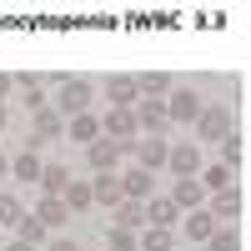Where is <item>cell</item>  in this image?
<instances>
[{"label": "cell", "mask_w": 251, "mask_h": 251, "mask_svg": "<svg viewBox=\"0 0 251 251\" xmlns=\"http://www.w3.org/2000/svg\"><path fill=\"white\" fill-rule=\"evenodd\" d=\"M211 231H216L211 211H186V216H181V236H186V241H211Z\"/></svg>", "instance_id": "18"}, {"label": "cell", "mask_w": 251, "mask_h": 251, "mask_svg": "<svg viewBox=\"0 0 251 251\" xmlns=\"http://www.w3.org/2000/svg\"><path fill=\"white\" fill-rule=\"evenodd\" d=\"M136 131H146V136H166L171 131V121H166V100H136Z\"/></svg>", "instance_id": "7"}, {"label": "cell", "mask_w": 251, "mask_h": 251, "mask_svg": "<svg viewBox=\"0 0 251 251\" xmlns=\"http://www.w3.org/2000/svg\"><path fill=\"white\" fill-rule=\"evenodd\" d=\"M15 91V75H5V71H0V106H5V96Z\"/></svg>", "instance_id": "31"}, {"label": "cell", "mask_w": 251, "mask_h": 251, "mask_svg": "<svg viewBox=\"0 0 251 251\" xmlns=\"http://www.w3.org/2000/svg\"><path fill=\"white\" fill-rule=\"evenodd\" d=\"M216 146H221V166H226V171H241V161H246V141L231 131V136L216 141Z\"/></svg>", "instance_id": "23"}, {"label": "cell", "mask_w": 251, "mask_h": 251, "mask_svg": "<svg viewBox=\"0 0 251 251\" xmlns=\"http://www.w3.org/2000/svg\"><path fill=\"white\" fill-rule=\"evenodd\" d=\"M10 251H35V246H25V241H10Z\"/></svg>", "instance_id": "34"}, {"label": "cell", "mask_w": 251, "mask_h": 251, "mask_svg": "<svg viewBox=\"0 0 251 251\" xmlns=\"http://www.w3.org/2000/svg\"><path fill=\"white\" fill-rule=\"evenodd\" d=\"M0 231H5V226H0Z\"/></svg>", "instance_id": "36"}, {"label": "cell", "mask_w": 251, "mask_h": 251, "mask_svg": "<svg viewBox=\"0 0 251 251\" xmlns=\"http://www.w3.org/2000/svg\"><path fill=\"white\" fill-rule=\"evenodd\" d=\"M5 121H10V111H5V106H0V131H5Z\"/></svg>", "instance_id": "35"}, {"label": "cell", "mask_w": 251, "mask_h": 251, "mask_svg": "<svg viewBox=\"0 0 251 251\" xmlns=\"http://www.w3.org/2000/svg\"><path fill=\"white\" fill-rule=\"evenodd\" d=\"M15 231H20V241H25V246H40V241H46V226H40V221H35L30 211L15 221Z\"/></svg>", "instance_id": "27"}, {"label": "cell", "mask_w": 251, "mask_h": 251, "mask_svg": "<svg viewBox=\"0 0 251 251\" xmlns=\"http://www.w3.org/2000/svg\"><path fill=\"white\" fill-rule=\"evenodd\" d=\"M166 151H171V141H166V136H136V146H131V156L141 161V171H161V166H166Z\"/></svg>", "instance_id": "5"}, {"label": "cell", "mask_w": 251, "mask_h": 251, "mask_svg": "<svg viewBox=\"0 0 251 251\" xmlns=\"http://www.w3.org/2000/svg\"><path fill=\"white\" fill-rule=\"evenodd\" d=\"M206 201H211V206H206V211H211V221H216V226H231V221L241 216V206H246L241 186H221V191H211Z\"/></svg>", "instance_id": "3"}, {"label": "cell", "mask_w": 251, "mask_h": 251, "mask_svg": "<svg viewBox=\"0 0 251 251\" xmlns=\"http://www.w3.org/2000/svg\"><path fill=\"white\" fill-rule=\"evenodd\" d=\"M40 171H46V161H40L35 151H20V156L10 161V176H15V181H40Z\"/></svg>", "instance_id": "21"}, {"label": "cell", "mask_w": 251, "mask_h": 251, "mask_svg": "<svg viewBox=\"0 0 251 251\" xmlns=\"http://www.w3.org/2000/svg\"><path fill=\"white\" fill-rule=\"evenodd\" d=\"M46 251H80V246H75V241H50Z\"/></svg>", "instance_id": "32"}, {"label": "cell", "mask_w": 251, "mask_h": 251, "mask_svg": "<svg viewBox=\"0 0 251 251\" xmlns=\"http://www.w3.org/2000/svg\"><path fill=\"white\" fill-rule=\"evenodd\" d=\"M111 251H141V241H136V231H121V226H111Z\"/></svg>", "instance_id": "30"}, {"label": "cell", "mask_w": 251, "mask_h": 251, "mask_svg": "<svg viewBox=\"0 0 251 251\" xmlns=\"http://www.w3.org/2000/svg\"><path fill=\"white\" fill-rule=\"evenodd\" d=\"M60 201H66V211H86V206H96V201H91V181H71Z\"/></svg>", "instance_id": "25"}, {"label": "cell", "mask_w": 251, "mask_h": 251, "mask_svg": "<svg viewBox=\"0 0 251 251\" xmlns=\"http://www.w3.org/2000/svg\"><path fill=\"white\" fill-rule=\"evenodd\" d=\"M40 226H46V231H55V226L60 221H66L71 211H66V201H60V196H40V206H35V211H30Z\"/></svg>", "instance_id": "19"}, {"label": "cell", "mask_w": 251, "mask_h": 251, "mask_svg": "<svg viewBox=\"0 0 251 251\" xmlns=\"http://www.w3.org/2000/svg\"><path fill=\"white\" fill-rule=\"evenodd\" d=\"M106 96H111V111H136V100H141V91H136V75H111Z\"/></svg>", "instance_id": "12"}, {"label": "cell", "mask_w": 251, "mask_h": 251, "mask_svg": "<svg viewBox=\"0 0 251 251\" xmlns=\"http://www.w3.org/2000/svg\"><path fill=\"white\" fill-rule=\"evenodd\" d=\"M116 176H121V196H126V201H151V196H156V191H151L156 176L141 171V166H136V171H116Z\"/></svg>", "instance_id": "11"}, {"label": "cell", "mask_w": 251, "mask_h": 251, "mask_svg": "<svg viewBox=\"0 0 251 251\" xmlns=\"http://www.w3.org/2000/svg\"><path fill=\"white\" fill-rule=\"evenodd\" d=\"M66 131H71V141L91 146V141H100V116H75V121H66Z\"/></svg>", "instance_id": "22"}, {"label": "cell", "mask_w": 251, "mask_h": 251, "mask_svg": "<svg viewBox=\"0 0 251 251\" xmlns=\"http://www.w3.org/2000/svg\"><path fill=\"white\" fill-rule=\"evenodd\" d=\"M111 226H121V231H141V226H146V201H116L111 206Z\"/></svg>", "instance_id": "15"}, {"label": "cell", "mask_w": 251, "mask_h": 251, "mask_svg": "<svg viewBox=\"0 0 251 251\" xmlns=\"http://www.w3.org/2000/svg\"><path fill=\"white\" fill-rule=\"evenodd\" d=\"M5 176H10V161H5V156H0V181H5Z\"/></svg>", "instance_id": "33"}, {"label": "cell", "mask_w": 251, "mask_h": 251, "mask_svg": "<svg viewBox=\"0 0 251 251\" xmlns=\"http://www.w3.org/2000/svg\"><path fill=\"white\" fill-rule=\"evenodd\" d=\"M201 106H206V100L196 96V91H171V96H166V121H196L201 116Z\"/></svg>", "instance_id": "9"}, {"label": "cell", "mask_w": 251, "mask_h": 251, "mask_svg": "<svg viewBox=\"0 0 251 251\" xmlns=\"http://www.w3.org/2000/svg\"><path fill=\"white\" fill-rule=\"evenodd\" d=\"M176 221H181V211H176V201H171V196H151V201H146V226H161V231H171Z\"/></svg>", "instance_id": "13"}, {"label": "cell", "mask_w": 251, "mask_h": 251, "mask_svg": "<svg viewBox=\"0 0 251 251\" xmlns=\"http://www.w3.org/2000/svg\"><path fill=\"white\" fill-rule=\"evenodd\" d=\"M91 100H96V91H91V80H80V75H66L55 86V116L60 121H75V116H91Z\"/></svg>", "instance_id": "1"}, {"label": "cell", "mask_w": 251, "mask_h": 251, "mask_svg": "<svg viewBox=\"0 0 251 251\" xmlns=\"http://www.w3.org/2000/svg\"><path fill=\"white\" fill-rule=\"evenodd\" d=\"M206 246H211V251H241V236H236V226H216Z\"/></svg>", "instance_id": "28"}, {"label": "cell", "mask_w": 251, "mask_h": 251, "mask_svg": "<svg viewBox=\"0 0 251 251\" xmlns=\"http://www.w3.org/2000/svg\"><path fill=\"white\" fill-rule=\"evenodd\" d=\"M236 131V121H231V111L226 106H201V116H196V136H206V141H226Z\"/></svg>", "instance_id": "4"}, {"label": "cell", "mask_w": 251, "mask_h": 251, "mask_svg": "<svg viewBox=\"0 0 251 251\" xmlns=\"http://www.w3.org/2000/svg\"><path fill=\"white\" fill-rule=\"evenodd\" d=\"M231 176H236V171H226L221 161H216V166H201V171H196V181L206 186V196H211V191H221V186H231Z\"/></svg>", "instance_id": "24"}, {"label": "cell", "mask_w": 251, "mask_h": 251, "mask_svg": "<svg viewBox=\"0 0 251 251\" xmlns=\"http://www.w3.org/2000/svg\"><path fill=\"white\" fill-rule=\"evenodd\" d=\"M91 201H100V206H116V201H126V196H121V176H116V171H100V176H91Z\"/></svg>", "instance_id": "16"}, {"label": "cell", "mask_w": 251, "mask_h": 251, "mask_svg": "<svg viewBox=\"0 0 251 251\" xmlns=\"http://www.w3.org/2000/svg\"><path fill=\"white\" fill-rule=\"evenodd\" d=\"M71 181H75V176H71V166L50 161L46 171H40V181H35V186H40V191H46V196H66V186H71Z\"/></svg>", "instance_id": "17"}, {"label": "cell", "mask_w": 251, "mask_h": 251, "mask_svg": "<svg viewBox=\"0 0 251 251\" xmlns=\"http://www.w3.org/2000/svg\"><path fill=\"white\" fill-rule=\"evenodd\" d=\"M201 146L196 141H181V146H171V151H166V171H171V176H196L201 171Z\"/></svg>", "instance_id": "6"}, {"label": "cell", "mask_w": 251, "mask_h": 251, "mask_svg": "<svg viewBox=\"0 0 251 251\" xmlns=\"http://www.w3.org/2000/svg\"><path fill=\"white\" fill-rule=\"evenodd\" d=\"M20 216H25V206H20V196H10V191H5V196H0V226H15Z\"/></svg>", "instance_id": "29"}, {"label": "cell", "mask_w": 251, "mask_h": 251, "mask_svg": "<svg viewBox=\"0 0 251 251\" xmlns=\"http://www.w3.org/2000/svg\"><path fill=\"white\" fill-rule=\"evenodd\" d=\"M100 136H106V141H116V146H131L141 131H136V116L131 111H106V116H100Z\"/></svg>", "instance_id": "8"}, {"label": "cell", "mask_w": 251, "mask_h": 251, "mask_svg": "<svg viewBox=\"0 0 251 251\" xmlns=\"http://www.w3.org/2000/svg\"><path fill=\"white\" fill-rule=\"evenodd\" d=\"M15 86H20V100H25L30 116L46 106V80H40V75H15Z\"/></svg>", "instance_id": "20"}, {"label": "cell", "mask_w": 251, "mask_h": 251, "mask_svg": "<svg viewBox=\"0 0 251 251\" xmlns=\"http://www.w3.org/2000/svg\"><path fill=\"white\" fill-rule=\"evenodd\" d=\"M141 251H176V236L171 231H161V226H146V236H136Z\"/></svg>", "instance_id": "26"}, {"label": "cell", "mask_w": 251, "mask_h": 251, "mask_svg": "<svg viewBox=\"0 0 251 251\" xmlns=\"http://www.w3.org/2000/svg\"><path fill=\"white\" fill-rule=\"evenodd\" d=\"M86 161H91V171L100 176V171H116V166H121V151H116V141L100 136V141H91V146H86Z\"/></svg>", "instance_id": "14"}, {"label": "cell", "mask_w": 251, "mask_h": 251, "mask_svg": "<svg viewBox=\"0 0 251 251\" xmlns=\"http://www.w3.org/2000/svg\"><path fill=\"white\" fill-rule=\"evenodd\" d=\"M171 201H176V211H181V216H186V211H201L206 186H201L196 176H176V186H171Z\"/></svg>", "instance_id": "10"}, {"label": "cell", "mask_w": 251, "mask_h": 251, "mask_svg": "<svg viewBox=\"0 0 251 251\" xmlns=\"http://www.w3.org/2000/svg\"><path fill=\"white\" fill-rule=\"evenodd\" d=\"M66 136V121H60L50 106H40L35 116H30V136H25V151H40L46 141H60Z\"/></svg>", "instance_id": "2"}]
</instances>
